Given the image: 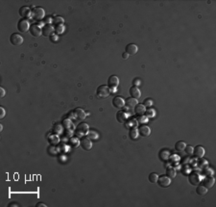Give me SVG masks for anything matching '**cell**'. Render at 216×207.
Wrapping results in <instances>:
<instances>
[{
  "mask_svg": "<svg viewBox=\"0 0 216 207\" xmlns=\"http://www.w3.org/2000/svg\"><path fill=\"white\" fill-rule=\"evenodd\" d=\"M111 93V90H110V87L107 86V85H101L97 88L96 90V95L97 97L99 98H107L109 95H110Z\"/></svg>",
  "mask_w": 216,
  "mask_h": 207,
  "instance_id": "1",
  "label": "cell"
},
{
  "mask_svg": "<svg viewBox=\"0 0 216 207\" xmlns=\"http://www.w3.org/2000/svg\"><path fill=\"white\" fill-rule=\"evenodd\" d=\"M44 16H45L44 10L40 7H35L31 13V16L33 18V19L37 21L42 20V19L44 18Z\"/></svg>",
  "mask_w": 216,
  "mask_h": 207,
  "instance_id": "2",
  "label": "cell"
},
{
  "mask_svg": "<svg viewBox=\"0 0 216 207\" xmlns=\"http://www.w3.org/2000/svg\"><path fill=\"white\" fill-rule=\"evenodd\" d=\"M10 43L15 46L21 45L23 43L22 36H20L19 34H17V33H13V34L10 36Z\"/></svg>",
  "mask_w": 216,
  "mask_h": 207,
  "instance_id": "3",
  "label": "cell"
},
{
  "mask_svg": "<svg viewBox=\"0 0 216 207\" xmlns=\"http://www.w3.org/2000/svg\"><path fill=\"white\" fill-rule=\"evenodd\" d=\"M157 183L161 188H167L171 184V178L168 177L167 175H161L158 178Z\"/></svg>",
  "mask_w": 216,
  "mask_h": 207,
  "instance_id": "4",
  "label": "cell"
},
{
  "mask_svg": "<svg viewBox=\"0 0 216 207\" xmlns=\"http://www.w3.org/2000/svg\"><path fill=\"white\" fill-rule=\"evenodd\" d=\"M17 29L18 31L21 32V33H25L27 32L28 30L30 29V25H29V22L26 20V19H19L17 22Z\"/></svg>",
  "mask_w": 216,
  "mask_h": 207,
  "instance_id": "5",
  "label": "cell"
},
{
  "mask_svg": "<svg viewBox=\"0 0 216 207\" xmlns=\"http://www.w3.org/2000/svg\"><path fill=\"white\" fill-rule=\"evenodd\" d=\"M80 145L82 147V148L87 151L91 150V147H92V143L91 141L89 140V138H87V137H83L80 141Z\"/></svg>",
  "mask_w": 216,
  "mask_h": 207,
  "instance_id": "6",
  "label": "cell"
},
{
  "mask_svg": "<svg viewBox=\"0 0 216 207\" xmlns=\"http://www.w3.org/2000/svg\"><path fill=\"white\" fill-rule=\"evenodd\" d=\"M30 34H31L33 37L37 38V37H40L42 34V28H40V26L39 24H32V25H30Z\"/></svg>",
  "mask_w": 216,
  "mask_h": 207,
  "instance_id": "7",
  "label": "cell"
},
{
  "mask_svg": "<svg viewBox=\"0 0 216 207\" xmlns=\"http://www.w3.org/2000/svg\"><path fill=\"white\" fill-rule=\"evenodd\" d=\"M150 134H151V129L148 125L142 124L138 127V135H140L141 137H149Z\"/></svg>",
  "mask_w": 216,
  "mask_h": 207,
  "instance_id": "8",
  "label": "cell"
},
{
  "mask_svg": "<svg viewBox=\"0 0 216 207\" xmlns=\"http://www.w3.org/2000/svg\"><path fill=\"white\" fill-rule=\"evenodd\" d=\"M113 106L114 108L121 109L125 106V100L121 96H114L113 99Z\"/></svg>",
  "mask_w": 216,
  "mask_h": 207,
  "instance_id": "9",
  "label": "cell"
},
{
  "mask_svg": "<svg viewBox=\"0 0 216 207\" xmlns=\"http://www.w3.org/2000/svg\"><path fill=\"white\" fill-rule=\"evenodd\" d=\"M188 181H189L191 185H198L201 182L200 175L197 172H191L189 176H188Z\"/></svg>",
  "mask_w": 216,
  "mask_h": 207,
  "instance_id": "10",
  "label": "cell"
},
{
  "mask_svg": "<svg viewBox=\"0 0 216 207\" xmlns=\"http://www.w3.org/2000/svg\"><path fill=\"white\" fill-rule=\"evenodd\" d=\"M119 85V78L116 75H111L108 79V86L110 88H117Z\"/></svg>",
  "mask_w": 216,
  "mask_h": 207,
  "instance_id": "11",
  "label": "cell"
},
{
  "mask_svg": "<svg viewBox=\"0 0 216 207\" xmlns=\"http://www.w3.org/2000/svg\"><path fill=\"white\" fill-rule=\"evenodd\" d=\"M54 27L51 25V24H45L44 26L42 27V34L45 37H50V36L53 34L54 32Z\"/></svg>",
  "mask_w": 216,
  "mask_h": 207,
  "instance_id": "12",
  "label": "cell"
},
{
  "mask_svg": "<svg viewBox=\"0 0 216 207\" xmlns=\"http://www.w3.org/2000/svg\"><path fill=\"white\" fill-rule=\"evenodd\" d=\"M130 95L131 97L133 98H136V99H139L141 96V93H140V90L138 89V86H132L130 88Z\"/></svg>",
  "mask_w": 216,
  "mask_h": 207,
  "instance_id": "13",
  "label": "cell"
},
{
  "mask_svg": "<svg viewBox=\"0 0 216 207\" xmlns=\"http://www.w3.org/2000/svg\"><path fill=\"white\" fill-rule=\"evenodd\" d=\"M138 51V47L136 45H133V43H129V45H127L125 47V52L127 54H129V56L130 55L136 54Z\"/></svg>",
  "mask_w": 216,
  "mask_h": 207,
  "instance_id": "14",
  "label": "cell"
},
{
  "mask_svg": "<svg viewBox=\"0 0 216 207\" xmlns=\"http://www.w3.org/2000/svg\"><path fill=\"white\" fill-rule=\"evenodd\" d=\"M193 155L196 158H203L205 155V148L201 145H197L193 150Z\"/></svg>",
  "mask_w": 216,
  "mask_h": 207,
  "instance_id": "15",
  "label": "cell"
},
{
  "mask_svg": "<svg viewBox=\"0 0 216 207\" xmlns=\"http://www.w3.org/2000/svg\"><path fill=\"white\" fill-rule=\"evenodd\" d=\"M31 13L32 12H31V10H30V8L27 6H23L19 9V15H20V16H22L24 19L29 18V16H31Z\"/></svg>",
  "mask_w": 216,
  "mask_h": 207,
  "instance_id": "16",
  "label": "cell"
},
{
  "mask_svg": "<svg viewBox=\"0 0 216 207\" xmlns=\"http://www.w3.org/2000/svg\"><path fill=\"white\" fill-rule=\"evenodd\" d=\"M138 103V99L133 98V97H129L125 100V106H127V108L129 109H133L136 106Z\"/></svg>",
  "mask_w": 216,
  "mask_h": 207,
  "instance_id": "17",
  "label": "cell"
},
{
  "mask_svg": "<svg viewBox=\"0 0 216 207\" xmlns=\"http://www.w3.org/2000/svg\"><path fill=\"white\" fill-rule=\"evenodd\" d=\"M126 120H127V115H126V113L124 111L119 110V111L116 113V120L118 121L119 123H125Z\"/></svg>",
  "mask_w": 216,
  "mask_h": 207,
  "instance_id": "18",
  "label": "cell"
},
{
  "mask_svg": "<svg viewBox=\"0 0 216 207\" xmlns=\"http://www.w3.org/2000/svg\"><path fill=\"white\" fill-rule=\"evenodd\" d=\"M73 113H74L75 118H78V120H85V118H86V112H85L83 109H81V108H76Z\"/></svg>",
  "mask_w": 216,
  "mask_h": 207,
  "instance_id": "19",
  "label": "cell"
},
{
  "mask_svg": "<svg viewBox=\"0 0 216 207\" xmlns=\"http://www.w3.org/2000/svg\"><path fill=\"white\" fill-rule=\"evenodd\" d=\"M214 178L211 177V176H207L203 180V185L207 189H210L214 185Z\"/></svg>",
  "mask_w": 216,
  "mask_h": 207,
  "instance_id": "20",
  "label": "cell"
},
{
  "mask_svg": "<svg viewBox=\"0 0 216 207\" xmlns=\"http://www.w3.org/2000/svg\"><path fill=\"white\" fill-rule=\"evenodd\" d=\"M196 193L198 195L203 197V195H206L207 194V189L204 186V185H198L196 188Z\"/></svg>",
  "mask_w": 216,
  "mask_h": 207,
  "instance_id": "21",
  "label": "cell"
},
{
  "mask_svg": "<svg viewBox=\"0 0 216 207\" xmlns=\"http://www.w3.org/2000/svg\"><path fill=\"white\" fill-rule=\"evenodd\" d=\"M133 109H135V113H136V115H138V116L143 115L144 113H145V111H146L145 106H144L143 104H136V106Z\"/></svg>",
  "mask_w": 216,
  "mask_h": 207,
  "instance_id": "22",
  "label": "cell"
},
{
  "mask_svg": "<svg viewBox=\"0 0 216 207\" xmlns=\"http://www.w3.org/2000/svg\"><path fill=\"white\" fill-rule=\"evenodd\" d=\"M78 132H80L82 134H86L87 132H89V125L86 122H81L78 125Z\"/></svg>",
  "mask_w": 216,
  "mask_h": 207,
  "instance_id": "23",
  "label": "cell"
},
{
  "mask_svg": "<svg viewBox=\"0 0 216 207\" xmlns=\"http://www.w3.org/2000/svg\"><path fill=\"white\" fill-rule=\"evenodd\" d=\"M185 147H186V143H185L184 141H179V142H177L176 145H175V150L177 151H184Z\"/></svg>",
  "mask_w": 216,
  "mask_h": 207,
  "instance_id": "24",
  "label": "cell"
},
{
  "mask_svg": "<svg viewBox=\"0 0 216 207\" xmlns=\"http://www.w3.org/2000/svg\"><path fill=\"white\" fill-rule=\"evenodd\" d=\"M48 141L51 145H57V143H59V137L57 136V135L52 134L48 137Z\"/></svg>",
  "mask_w": 216,
  "mask_h": 207,
  "instance_id": "25",
  "label": "cell"
},
{
  "mask_svg": "<svg viewBox=\"0 0 216 207\" xmlns=\"http://www.w3.org/2000/svg\"><path fill=\"white\" fill-rule=\"evenodd\" d=\"M158 178V176L156 172H151L148 176V180L151 182V183H157Z\"/></svg>",
  "mask_w": 216,
  "mask_h": 207,
  "instance_id": "26",
  "label": "cell"
},
{
  "mask_svg": "<svg viewBox=\"0 0 216 207\" xmlns=\"http://www.w3.org/2000/svg\"><path fill=\"white\" fill-rule=\"evenodd\" d=\"M160 156L161 160H167L169 158V156H170V153H169L168 150H161L160 153Z\"/></svg>",
  "mask_w": 216,
  "mask_h": 207,
  "instance_id": "27",
  "label": "cell"
},
{
  "mask_svg": "<svg viewBox=\"0 0 216 207\" xmlns=\"http://www.w3.org/2000/svg\"><path fill=\"white\" fill-rule=\"evenodd\" d=\"M166 175H167L168 177L174 178L175 176H176V170H175L173 168H169V169H167V170H166Z\"/></svg>",
  "mask_w": 216,
  "mask_h": 207,
  "instance_id": "28",
  "label": "cell"
},
{
  "mask_svg": "<svg viewBox=\"0 0 216 207\" xmlns=\"http://www.w3.org/2000/svg\"><path fill=\"white\" fill-rule=\"evenodd\" d=\"M138 136V129H132V130L130 131V137L131 139H136Z\"/></svg>",
  "mask_w": 216,
  "mask_h": 207,
  "instance_id": "29",
  "label": "cell"
},
{
  "mask_svg": "<svg viewBox=\"0 0 216 207\" xmlns=\"http://www.w3.org/2000/svg\"><path fill=\"white\" fill-rule=\"evenodd\" d=\"M145 115H146V118H154L156 115V112L155 110L153 109H148L147 111H145Z\"/></svg>",
  "mask_w": 216,
  "mask_h": 207,
  "instance_id": "30",
  "label": "cell"
},
{
  "mask_svg": "<svg viewBox=\"0 0 216 207\" xmlns=\"http://www.w3.org/2000/svg\"><path fill=\"white\" fill-rule=\"evenodd\" d=\"M193 150H194V147H191V145H186L184 148L185 153H186L187 155H193Z\"/></svg>",
  "mask_w": 216,
  "mask_h": 207,
  "instance_id": "31",
  "label": "cell"
},
{
  "mask_svg": "<svg viewBox=\"0 0 216 207\" xmlns=\"http://www.w3.org/2000/svg\"><path fill=\"white\" fill-rule=\"evenodd\" d=\"M54 23L56 25H61V24L64 23V18H61V16H57V18H54Z\"/></svg>",
  "mask_w": 216,
  "mask_h": 207,
  "instance_id": "32",
  "label": "cell"
},
{
  "mask_svg": "<svg viewBox=\"0 0 216 207\" xmlns=\"http://www.w3.org/2000/svg\"><path fill=\"white\" fill-rule=\"evenodd\" d=\"M71 145H72L73 147H78L79 145H80V141H78L77 139H75V138H73V139H71Z\"/></svg>",
  "mask_w": 216,
  "mask_h": 207,
  "instance_id": "33",
  "label": "cell"
},
{
  "mask_svg": "<svg viewBox=\"0 0 216 207\" xmlns=\"http://www.w3.org/2000/svg\"><path fill=\"white\" fill-rule=\"evenodd\" d=\"M144 106H148V107H151L153 105V101L151 100V99H145L144 100Z\"/></svg>",
  "mask_w": 216,
  "mask_h": 207,
  "instance_id": "34",
  "label": "cell"
},
{
  "mask_svg": "<svg viewBox=\"0 0 216 207\" xmlns=\"http://www.w3.org/2000/svg\"><path fill=\"white\" fill-rule=\"evenodd\" d=\"M49 39H50V41H52V43H55V41H58V36H57L56 34H52L50 37H49Z\"/></svg>",
  "mask_w": 216,
  "mask_h": 207,
  "instance_id": "35",
  "label": "cell"
},
{
  "mask_svg": "<svg viewBox=\"0 0 216 207\" xmlns=\"http://www.w3.org/2000/svg\"><path fill=\"white\" fill-rule=\"evenodd\" d=\"M55 30H56V32L58 33V34H60V33H62V31H64V25H62V24H61V25H58V27H56Z\"/></svg>",
  "mask_w": 216,
  "mask_h": 207,
  "instance_id": "36",
  "label": "cell"
},
{
  "mask_svg": "<svg viewBox=\"0 0 216 207\" xmlns=\"http://www.w3.org/2000/svg\"><path fill=\"white\" fill-rule=\"evenodd\" d=\"M5 114H6V112H5V109L3 107H0V118H3L5 117Z\"/></svg>",
  "mask_w": 216,
  "mask_h": 207,
  "instance_id": "37",
  "label": "cell"
},
{
  "mask_svg": "<svg viewBox=\"0 0 216 207\" xmlns=\"http://www.w3.org/2000/svg\"><path fill=\"white\" fill-rule=\"evenodd\" d=\"M5 90H4V88H2V87H0V96H1V98H3L4 96H5Z\"/></svg>",
  "mask_w": 216,
  "mask_h": 207,
  "instance_id": "38",
  "label": "cell"
},
{
  "mask_svg": "<svg viewBox=\"0 0 216 207\" xmlns=\"http://www.w3.org/2000/svg\"><path fill=\"white\" fill-rule=\"evenodd\" d=\"M89 138H97L96 133H94V132H89Z\"/></svg>",
  "mask_w": 216,
  "mask_h": 207,
  "instance_id": "39",
  "label": "cell"
},
{
  "mask_svg": "<svg viewBox=\"0 0 216 207\" xmlns=\"http://www.w3.org/2000/svg\"><path fill=\"white\" fill-rule=\"evenodd\" d=\"M36 207H46V205L42 202H39V203L36 204Z\"/></svg>",
  "mask_w": 216,
  "mask_h": 207,
  "instance_id": "40",
  "label": "cell"
},
{
  "mask_svg": "<svg viewBox=\"0 0 216 207\" xmlns=\"http://www.w3.org/2000/svg\"><path fill=\"white\" fill-rule=\"evenodd\" d=\"M8 206H9V207H15V206L17 207V206H19V205H18V204L16 203V202H12V203H10Z\"/></svg>",
  "mask_w": 216,
  "mask_h": 207,
  "instance_id": "41",
  "label": "cell"
},
{
  "mask_svg": "<svg viewBox=\"0 0 216 207\" xmlns=\"http://www.w3.org/2000/svg\"><path fill=\"white\" fill-rule=\"evenodd\" d=\"M128 57H129V54H127V53H126V52H124V53H123L122 54V58H123V59H128Z\"/></svg>",
  "mask_w": 216,
  "mask_h": 207,
  "instance_id": "42",
  "label": "cell"
},
{
  "mask_svg": "<svg viewBox=\"0 0 216 207\" xmlns=\"http://www.w3.org/2000/svg\"><path fill=\"white\" fill-rule=\"evenodd\" d=\"M139 83H140V80H138V79H136L135 80V85H138Z\"/></svg>",
  "mask_w": 216,
  "mask_h": 207,
  "instance_id": "43",
  "label": "cell"
},
{
  "mask_svg": "<svg viewBox=\"0 0 216 207\" xmlns=\"http://www.w3.org/2000/svg\"><path fill=\"white\" fill-rule=\"evenodd\" d=\"M2 129H3V125H2V124H0V130H2Z\"/></svg>",
  "mask_w": 216,
  "mask_h": 207,
  "instance_id": "44",
  "label": "cell"
}]
</instances>
